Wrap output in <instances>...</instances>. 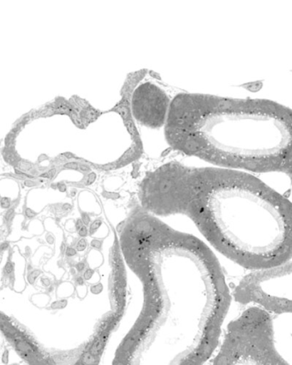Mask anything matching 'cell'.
Segmentation results:
<instances>
[{
    "instance_id": "cell-1",
    "label": "cell",
    "mask_w": 292,
    "mask_h": 365,
    "mask_svg": "<svg viewBox=\"0 0 292 365\" xmlns=\"http://www.w3.org/2000/svg\"><path fill=\"white\" fill-rule=\"evenodd\" d=\"M179 203L215 250L257 270L292 258V202L251 174L222 168L184 169Z\"/></svg>"
},
{
    "instance_id": "cell-3",
    "label": "cell",
    "mask_w": 292,
    "mask_h": 365,
    "mask_svg": "<svg viewBox=\"0 0 292 365\" xmlns=\"http://www.w3.org/2000/svg\"><path fill=\"white\" fill-rule=\"evenodd\" d=\"M211 359L214 365L288 364L275 343L272 314L256 305L229 322Z\"/></svg>"
},
{
    "instance_id": "cell-5",
    "label": "cell",
    "mask_w": 292,
    "mask_h": 365,
    "mask_svg": "<svg viewBox=\"0 0 292 365\" xmlns=\"http://www.w3.org/2000/svg\"><path fill=\"white\" fill-rule=\"evenodd\" d=\"M286 173L288 174V175L290 176V178H291V192H292V165H291V168L289 170H288V172Z\"/></svg>"
},
{
    "instance_id": "cell-4",
    "label": "cell",
    "mask_w": 292,
    "mask_h": 365,
    "mask_svg": "<svg viewBox=\"0 0 292 365\" xmlns=\"http://www.w3.org/2000/svg\"><path fill=\"white\" fill-rule=\"evenodd\" d=\"M232 297L240 304L256 305L271 314H292V261L251 271Z\"/></svg>"
},
{
    "instance_id": "cell-2",
    "label": "cell",
    "mask_w": 292,
    "mask_h": 365,
    "mask_svg": "<svg viewBox=\"0 0 292 365\" xmlns=\"http://www.w3.org/2000/svg\"><path fill=\"white\" fill-rule=\"evenodd\" d=\"M168 129L176 148L219 168L287 173L292 165V110L273 101L180 96Z\"/></svg>"
}]
</instances>
